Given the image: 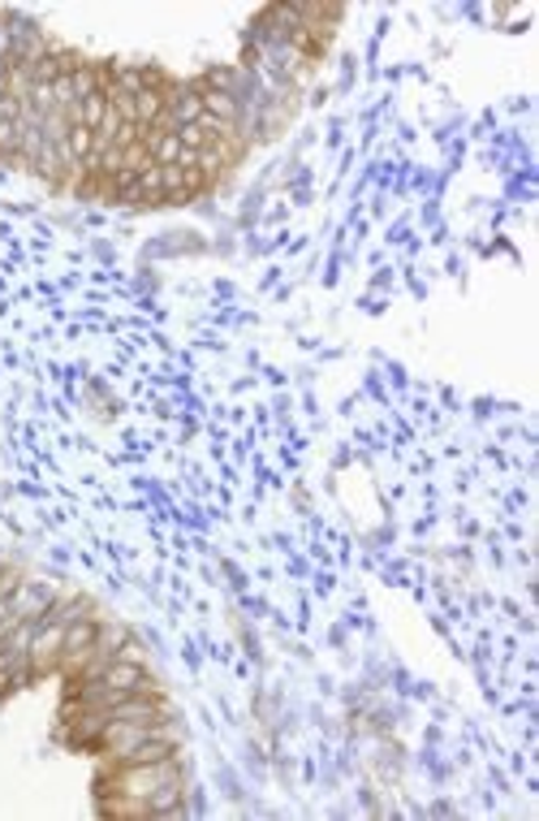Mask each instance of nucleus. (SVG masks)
I'll return each instance as SVG.
<instances>
[{"label":"nucleus","instance_id":"1","mask_svg":"<svg viewBox=\"0 0 539 821\" xmlns=\"http://www.w3.org/2000/svg\"><path fill=\"white\" fill-rule=\"evenodd\" d=\"M182 783V765L177 757L151 761V765H105L100 774V796H134V800H151L160 787Z\"/></svg>","mask_w":539,"mask_h":821},{"label":"nucleus","instance_id":"2","mask_svg":"<svg viewBox=\"0 0 539 821\" xmlns=\"http://www.w3.org/2000/svg\"><path fill=\"white\" fill-rule=\"evenodd\" d=\"M61 649H65V627L61 623H39L30 636V679L48 675L61 666Z\"/></svg>","mask_w":539,"mask_h":821},{"label":"nucleus","instance_id":"3","mask_svg":"<svg viewBox=\"0 0 539 821\" xmlns=\"http://www.w3.org/2000/svg\"><path fill=\"white\" fill-rule=\"evenodd\" d=\"M52 601H57V588L52 584H17V592H13V614H22V618H39Z\"/></svg>","mask_w":539,"mask_h":821},{"label":"nucleus","instance_id":"4","mask_svg":"<svg viewBox=\"0 0 539 821\" xmlns=\"http://www.w3.org/2000/svg\"><path fill=\"white\" fill-rule=\"evenodd\" d=\"M182 152H186V147H182V138H177V134H164V138H156V143H151V160H156V165H177V160H182Z\"/></svg>","mask_w":539,"mask_h":821}]
</instances>
